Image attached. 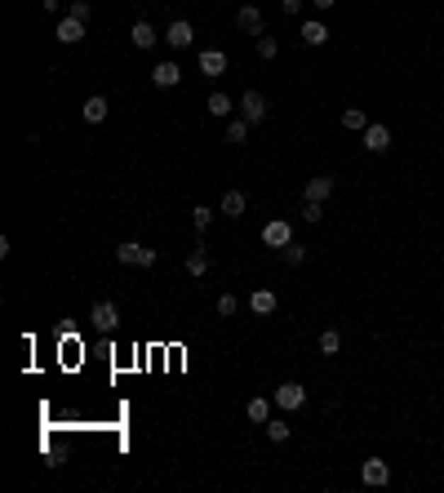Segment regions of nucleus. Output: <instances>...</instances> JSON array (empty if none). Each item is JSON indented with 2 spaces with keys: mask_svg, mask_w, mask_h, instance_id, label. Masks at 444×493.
Instances as JSON below:
<instances>
[{
  "mask_svg": "<svg viewBox=\"0 0 444 493\" xmlns=\"http://www.w3.org/2000/svg\"><path fill=\"white\" fill-rule=\"evenodd\" d=\"M232 107H236V103H232V94H222V89H218V94H209V103H205L209 116H232Z\"/></svg>",
  "mask_w": 444,
  "mask_h": 493,
  "instance_id": "6ab92c4d",
  "label": "nucleus"
},
{
  "mask_svg": "<svg viewBox=\"0 0 444 493\" xmlns=\"http://www.w3.org/2000/svg\"><path fill=\"white\" fill-rule=\"evenodd\" d=\"M40 9L45 13H62V0H40Z\"/></svg>",
  "mask_w": 444,
  "mask_h": 493,
  "instance_id": "473e14b6",
  "label": "nucleus"
},
{
  "mask_svg": "<svg viewBox=\"0 0 444 493\" xmlns=\"http://www.w3.org/2000/svg\"><path fill=\"white\" fill-rule=\"evenodd\" d=\"M129 36H134V49H152V45L160 40V36H156V27L147 23V18H138V23H134V31H129Z\"/></svg>",
  "mask_w": 444,
  "mask_h": 493,
  "instance_id": "a211bd4d",
  "label": "nucleus"
},
{
  "mask_svg": "<svg viewBox=\"0 0 444 493\" xmlns=\"http://www.w3.org/2000/svg\"><path fill=\"white\" fill-rule=\"evenodd\" d=\"M249 311H254V316H271V311H275V293L271 289H254L249 293Z\"/></svg>",
  "mask_w": 444,
  "mask_h": 493,
  "instance_id": "f3484780",
  "label": "nucleus"
},
{
  "mask_svg": "<svg viewBox=\"0 0 444 493\" xmlns=\"http://www.w3.org/2000/svg\"><path fill=\"white\" fill-rule=\"evenodd\" d=\"M236 27H240V31H249V36H262V9H258V5H240Z\"/></svg>",
  "mask_w": 444,
  "mask_h": 493,
  "instance_id": "f8f14e48",
  "label": "nucleus"
},
{
  "mask_svg": "<svg viewBox=\"0 0 444 493\" xmlns=\"http://www.w3.org/2000/svg\"><path fill=\"white\" fill-rule=\"evenodd\" d=\"M275 54H280V40H275V36H258V58L271 62Z\"/></svg>",
  "mask_w": 444,
  "mask_h": 493,
  "instance_id": "bb28decb",
  "label": "nucleus"
},
{
  "mask_svg": "<svg viewBox=\"0 0 444 493\" xmlns=\"http://www.w3.org/2000/svg\"><path fill=\"white\" fill-rule=\"evenodd\" d=\"M209 271V254L205 249H191L187 254V276H205Z\"/></svg>",
  "mask_w": 444,
  "mask_h": 493,
  "instance_id": "393cba45",
  "label": "nucleus"
},
{
  "mask_svg": "<svg viewBox=\"0 0 444 493\" xmlns=\"http://www.w3.org/2000/svg\"><path fill=\"white\" fill-rule=\"evenodd\" d=\"M178 80H183V67H178V62H156L152 67V85L156 89H173Z\"/></svg>",
  "mask_w": 444,
  "mask_h": 493,
  "instance_id": "6e6552de",
  "label": "nucleus"
},
{
  "mask_svg": "<svg viewBox=\"0 0 444 493\" xmlns=\"http://www.w3.org/2000/svg\"><path fill=\"white\" fill-rule=\"evenodd\" d=\"M200 72L205 76H222L227 72V54L222 49H200Z\"/></svg>",
  "mask_w": 444,
  "mask_h": 493,
  "instance_id": "4468645a",
  "label": "nucleus"
},
{
  "mask_svg": "<svg viewBox=\"0 0 444 493\" xmlns=\"http://www.w3.org/2000/svg\"><path fill=\"white\" fill-rule=\"evenodd\" d=\"M311 5H316V9H334L338 0H311Z\"/></svg>",
  "mask_w": 444,
  "mask_h": 493,
  "instance_id": "72a5a7b5",
  "label": "nucleus"
},
{
  "mask_svg": "<svg viewBox=\"0 0 444 493\" xmlns=\"http://www.w3.org/2000/svg\"><path fill=\"white\" fill-rule=\"evenodd\" d=\"M298 36H302V45H307V49H320V45L329 40V27H324V23H311V18H307Z\"/></svg>",
  "mask_w": 444,
  "mask_h": 493,
  "instance_id": "dca6fc26",
  "label": "nucleus"
},
{
  "mask_svg": "<svg viewBox=\"0 0 444 493\" xmlns=\"http://www.w3.org/2000/svg\"><path fill=\"white\" fill-rule=\"evenodd\" d=\"M244 418L258 422V426H267V422H271V400H267V396H254L249 404H244Z\"/></svg>",
  "mask_w": 444,
  "mask_h": 493,
  "instance_id": "2eb2a0df",
  "label": "nucleus"
},
{
  "mask_svg": "<svg viewBox=\"0 0 444 493\" xmlns=\"http://www.w3.org/2000/svg\"><path fill=\"white\" fill-rule=\"evenodd\" d=\"M334 187H338V178H329V174H320V178H311L307 183V191H302V200H329V196H334Z\"/></svg>",
  "mask_w": 444,
  "mask_h": 493,
  "instance_id": "9d476101",
  "label": "nucleus"
},
{
  "mask_svg": "<svg viewBox=\"0 0 444 493\" xmlns=\"http://www.w3.org/2000/svg\"><path fill=\"white\" fill-rule=\"evenodd\" d=\"M280 258L289 262V267H302V262H307V249H302V244H298V240H289V244H285V249H280Z\"/></svg>",
  "mask_w": 444,
  "mask_h": 493,
  "instance_id": "a878e982",
  "label": "nucleus"
},
{
  "mask_svg": "<svg viewBox=\"0 0 444 493\" xmlns=\"http://www.w3.org/2000/svg\"><path fill=\"white\" fill-rule=\"evenodd\" d=\"M365 152H373V156L391 152V129H387V125H369V129H365Z\"/></svg>",
  "mask_w": 444,
  "mask_h": 493,
  "instance_id": "1a4fd4ad",
  "label": "nucleus"
},
{
  "mask_svg": "<svg viewBox=\"0 0 444 493\" xmlns=\"http://www.w3.org/2000/svg\"><path fill=\"white\" fill-rule=\"evenodd\" d=\"M244 205H249V200H244V191H227L222 196V213H227V218H240Z\"/></svg>",
  "mask_w": 444,
  "mask_h": 493,
  "instance_id": "412c9836",
  "label": "nucleus"
},
{
  "mask_svg": "<svg viewBox=\"0 0 444 493\" xmlns=\"http://www.w3.org/2000/svg\"><path fill=\"white\" fill-rule=\"evenodd\" d=\"M227 142H236V147L249 142V120H244V116L240 120H227Z\"/></svg>",
  "mask_w": 444,
  "mask_h": 493,
  "instance_id": "4be33fe9",
  "label": "nucleus"
},
{
  "mask_svg": "<svg viewBox=\"0 0 444 493\" xmlns=\"http://www.w3.org/2000/svg\"><path fill=\"white\" fill-rule=\"evenodd\" d=\"M107 111H111V103L103 94H93V98H85V107H80V116H85L89 125H103L107 120Z\"/></svg>",
  "mask_w": 444,
  "mask_h": 493,
  "instance_id": "ddd939ff",
  "label": "nucleus"
},
{
  "mask_svg": "<svg viewBox=\"0 0 444 493\" xmlns=\"http://www.w3.org/2000/svg\"><path fill=\"white\" fill-rule=\"evenodd\" d=\"M289 431H293V426H289L285 418H271V422H267V440H271V445H285Z\"/></svg>",
  "mask_w": 444,
  "mask_h": 493,
  "instance_id": "5701e85b",
  "label": "nucleus"
},
{
  "mask_svg": "<svg viewBox=\"0 0 444 493\" xmlns=\"http://www.w3.org/2000/svg\"><path fill=\"white\" fill-rule=\"evenodd\" d=\"M240 116L249 120V125H262V120H267V98H262L258 89L240 94Z\"/></svg>",
  "mask_w": 444,
  "mask_h": 493,
  "instance_id": "7ed1b4c3",
  "label": "nucleus"
},
{
  "mask_svg": "<svg viewBox=\"0 0 444 493\" xmlns=\"http://www.w3.org/2000/svg\"><path fill=\"white\" fill-rule=\"evenodd\" d=\"M307 404V387L302 382H280L275 387V409H285V414H293V409Z\"/></svg>",
  "mask_w": 444,
  "mask_h": 493,
  "instance_id": "f03ea898",
  "label": "nucleus"
},
{
  "mask_svg": "<svg viewBox=\"0 0 444 493\" xmlns=\"http://www.w3.org/2000/svg\"><path fill=\"white\" fill-rule=\"evenodd\" d=\"M360 480L373 484V489H382V484L391 480V467L382 463V458H365V467H360Z\"/></svg>",
  "mask_w": 444,
  "mask_h": 493,
  "instance_id": "39448f33",
  "label": "nucleus"
},
{
  "mask_svg": "<svg viewBox=\"0 0 444 493\" xmlns=\"http://www.w3.org/2000/svg\"><path fill=\"white\" fill-rule=\"evenodd\" d=\"M342 129H351V134H365V129H369V116H365L360 107H347V111H342Z\"/></svg>",
  "mask_w": 444,
  "mask_h": 493,
  "instance_id": "aec40b11",
  "label": "nucleus"
},
{
  "mask_svg": "<svg viewBox=\"0 0 444 493\" xmlns=\"http://www.w3.org/2000/svg\"><path fill=\"white\" fill-rule=\"evenodd\" d=\"M289 240H293V227L285 218H271L267 227H262V244H267V249H285Z\"/></svg>",
  "mask_w": 444,
  "mask_h": 493,
  "instance_id": "20e7f679",
  "label": "nucleus"
},
{
  "mask_svg": "<svg viewBox=\"0 0 444 493\" xmlns=\"http://www.w3.org/2000/svg\"><path fill=\"white\" fill-rule=\"evenodd\" d=\"M54 36H58L62 45H80V40H85V23H80V18H72V13H62Z\"/></svg>",
  "mask_w": 444,
  "mask_h": 493,
  "instance_id": "0eeeda50",
  "label": "nucleus"
},
{
  "mask_svg": "<svg viewBox=\"0 0 444 493\" xmlns=\"http://www.w3.org/2000/svg\"><path fill=\"white\" fill-rule=\"evenodd\" d=\"M302 218H307V222H320V218H324V205H320V200H302Z\"/></svg>",
  "mask_w": 444,
  "mask_h": 493,
  "instance_id": "7c9ffc66",
  "label": "nucleus"
},
{
  "mask_svg": "<svg viewBox=\"0 0 444 493\" xmlns=\"http://www.w3.org/2000/svg\"><path fill=\"white\" fill-rule=\"evenodd\" d=\"M191 222H195V232H200V236H205V232H209V222H213V209H205V205H195V209H191Z\"/></svg>",
  "mask_w": 444,
  "mask_h": 493,
  "instance_id": "cd10ccee",
  "label": "nucleus"
},
{
  "mask_svg": "<svg viewBox=\"0 0 444 493\" xmlns=\"http://www.w3.org/2000/svg\"><path fill=\"white\" fill-rule=\"evenodd\" d=\"M89 320L98 324V329H103V334H111V329H116L120 324V311H116V302H93V311H89Z\"/></svg>",
  "mask_w": 444,
  "mask_h": 493,
  "instance_id": "423d86ee",
  "label": "nucleus"
},
{
  "mask_svg": "<svg viewBox=\"0 0 444 493\" xmlns=\"http://www.w3.org/2000/svg\"><path fill=\"white\" fill-rule=\"evenodd\" d=\"M236 311H240V298L236 293H222L218 298V316H236Z\"/></svg>",
  "mask_w": 444,
  "mask_h": 493,
  "instance_id": "c756f323",
  "label": "nucleus"
},
{
  "mask_svg": "<svg viewBox=\"0 0 444 493\" xmlns=\"http://www.w3.org/2000/svg\"><path fill=\"white\" fill-rule=\"evenodd\" d=\"M156 249H147V244H134V240H125L116 244V262H125V267H156Z\"/></svg>",
  "mask_w": 444,
  "mask_h": 493,
  "instance_id": "f257e3e1",
  "label": "nucleus"
},
{
  "mask_svg": "<svg viewBox=\"0 0 444 493\" xmlns=\"http://www.w3.org/2000/svg\"><path fill=\"white\" fill-rule=\"evenodd\" d=\"M164 40H169V49H187V45L195 40V31H191V23H187V18H178V23H169Z\"/></svg>",
  "mask_w": 444,
  "mask_h": 493,
  "instance_id": "9b49d317",
  "label": "nucleus"
},
{
  "mask_svg": "<svg viewBox=\"0 0 444 493\" xmlns=\"http://www.w3.org/2000/svg\"><path fill=\"white\" fill-rule=\"evenodd\" d=\"M342 351V334H338V329H324V334H320V356H338Z\"/></svg>",
  "mask_w": 444,
  "mask_h": 493,
  "instance_id": "b1692460",
  "label": "nucleus"
},
{
  "mask_svg": "<svg viewBox=\"0 0 444 493\" xmlns=\"http://www.w3.org/2000/svg\"><path fill=\"white\" fill-rule=\"evenodd\" d=\"M67 13H72V18H80V23H89L93 5H89V0H72V5H67Z\"/></svg>",
  "mask_w": 444,
  "mask_h": 493,
  "instance_id": "c85d7f7f",
  "label": "nucleus"
},
{
  "mask_svg": "<svg viewBox=\"0 0 444 493\" xmlns=\"http://www.w3.org/2000/svg\"><path fill=\"white\" fill-rule=\"evenodd\" d=\"M280 9H285L289 18H293V13H302V0H280Z\"/></svg>",
  "mask_w": 444,
  "mask_h": 493,
  "instance_id": "2f4dec72",
  "label": "nucleus"
}]
</instances>
